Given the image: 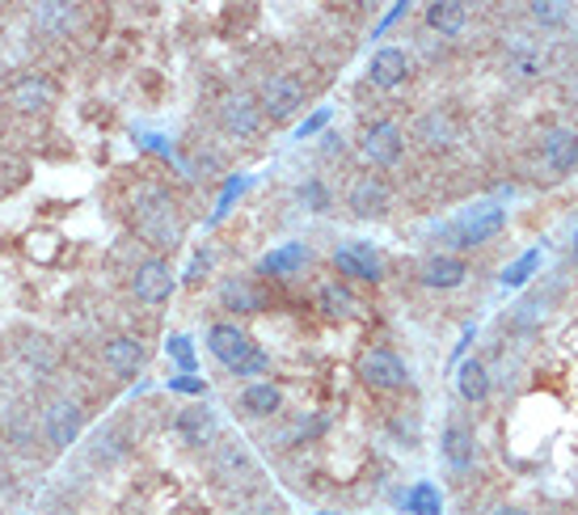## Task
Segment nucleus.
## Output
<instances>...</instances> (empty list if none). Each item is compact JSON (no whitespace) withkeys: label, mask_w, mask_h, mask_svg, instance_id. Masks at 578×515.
Segmentation results:
<instances>
[{"label":"nucleus","mask_w":578,"mask_h":515,"mask_svg":"<svg viewBox=\"0 0 578 515\" xmlns=\"http://www.w3.org/2000/svg\"><path fill=\"white\" fill-rule=\"evenodd\" d=\"M258 106L267 123H292L305 106H309V85L296 77V73H270L262 85H258Z\"/></svg>","instance_id":"nucleus-6"},{"label":"nucleus","mask_w":578,"mask_h":515,"mask_svg":"<svg viewBox=\"0 0 578 515\" xmlns=\"http://www.w3.org/2000/svg\"><path fill=\"white\" fill-rule=\"evenodd\" d=\"M537 267H540V249H528L519 262H511V267L502 271V287H524L528 279L537 275Z\"/></svg>","instance_id":"nucleus-33"},{"label":"nucleus","mask_w":578,"mask_h":515,"mask_svg":"<svg viewBox=\"0 0 578 515\" xmlns=\"http://www.w3.org/2000/svg\"><path fill=\"white\" fill-rule=\"evenodd\" d=\"M312 262V249L305 245V241H283V245H274V249H267L262 258H258V279H274V283H283V279H296L305 275Z\"/></svg>","instance_id":"nucleus-19"},{"label":"nucleus","mask_w":578,"mask_h":515,"mask_svg":"<svg viewBox=\"0 0 578 515\" xmlns=\"http://www.w3.org/2000/svg\"><path fill=\"white\" fill-rule=\"evenodd\" d=\"M174 436L182 439L187 448H216V439H220V414L207 401H187L174 414Z\"/></svg>","instance_id":"nucleus-16"},{"label":"nucleus","mask_w":578,"mask_h":515,"mask_svg":"<svg viewBox=\"0 0 578 515\" xmlns=\"http://www.w3.org/2000/svg\"><path fill=\"white\" fill-rule=\"evenodd\" d=\"M419 279H423V287H431V292H457L464 279H468V262H464L461 254L435 249V254H426L423 262H419Z\"/></svg>","instance_id":"nucleus-22"},{"label":"nucleus","mask_w":578,"mask_h":515,"mask_svg":"<svg viewBox=\"0 0 578 515\" xmlns=\"http://www.w3.org/2000/svg\"><path fill=\"white\" fill-rule=\"evenodd\" d=\"M283 405H287V397H283V389H279L274 381H249L241 394L232 397V410H236L241 419H249V423H270V419H279Z\"/></svg>","instance_id":"nucleus-18"},{"label":"nucleus","mask_w":578,"mask_h":515,"mask_svg":"<svg viewBox=\"0 0 578 515\" xmlns=\"http://www.w3.org/2000/svg\"><path fill=\"white\" fill-rule=\"evenodd\" d=\"M207 351L229 372L232 381H267L270 356L249 338L245 325L236 321H211L207 325Z\"/></svg>","instance_id":"nucleus-2"},{"label":"nucleus","mask_w":578,"mask_h":515,"mask_svg":"<svg viewBox=\"0 0 578 515\" xmlns=\"http://www.w3.org/2000/svg\"><path fill=\"white\" fill-rule=\"evenodd\" d=\"M502 229H506V207L494 203V198H481V203H473V207H464L457 211L448 224H439V249L444 254H468V249H481V245H490V241L499 237Z\"/></svg>","instance_id":"nucleus-3"},{"label":"nucleus","mask_w":578,"mask_h":515,"mask_svg":"<svg viewBox=\"0 0 578 515\" xmlns=\"http://www.w3.org/2000/svg\"><path fill=\"white\" fill-rule=\"evenodd\" d=\"M149 343L136 338V334H111L106 343H98V363L115 376V381H136L144 368H149Z\"/></svg>","instance_id":"nucleus-12"},{"label":"nucleus","mask_w":578,"mask_h":515,"mask_svg":"<svg viewBox=\"0 0 578 515\" xmlns=\"http://www.w3.org/2000/svg\"><path fill=\"white\" fill-rule=\"evenodd\" d=\"M439 461L448 465V474L464 477L473 465H477V432L473 423L464 419H448L444 432H439Z\"/></svg>","instance_id":"nucleus-15"},{"label":"nucleus","mask_w":578,"mask_h":515,"mask_svg":"<svg viewBox=\"0 0 578 515\" xmlns=\"http://www.w3.org/2000/svg\"><path fill=\"white\" fill-rule=\"evenodd\" d=\"M355 372H359L363 389H372V394H401L410 385V363L397 351H388V347H368L359 356Z\"/></svg>","instance_id":"nucleus-9"},{"label":"nucleus","mask_w":578,"mask_h":515,"mask_svg":"<svg viewBox=\"0 0 578 515\" xmlns=\"http://www.w3.org/2000/svg\"><path fill=\"white\" fill-rule=\"evenodd\" d=\"M127 216H131V233H136V241L149 245V254L169 258L182 245V237H187V216H182L178 198L169 195L165 186H156V182L136 186Z\"/></svg>","instance_id":"nucleus-1"},{"label":"nucleus","mask_w":578,"mask_h":515,"mask_svg":"<svg viewBox=\"0 0 578 515\" xmlns=\"http://www.w3.org/2000/svg\"><path fill=\"white\" fill-rule=\"evenodd\" d=\"M207 271H211V258H207V254H194L191 271H187V287H194L198 279H207Z\"/></svg>","instance_id":"nucleus-40"},{"label":"nucleus","mask_w":578,"mask_h":515,"mask_svg":"<svg viewBox=\"0 0 578 515\" xmlns=\"http://www.w3.org/2000/svg\"><path fill=\"white\" fill-rule=\"evenodd\" d=\"M490 515H532V507H524V503H499Z\"/></svg>","instance_id":"nucleus-41"},{"label":"nucleus","mask_w":578,"mask_h":515,"mask_svg":"<svg viewBox=\"0 0 578 515\" xmlns=\"http://www.w3.org/2000/svg\"><path fill=\"white\" fill-rule=\"evenodd\" d=\"M169 356L182 363V372H194V356H191V338L187 334H174L169 338Z\"/></svg>","instance_id":"nucleus-37"},{"label":"nucleus","mask_w":578,"mask_h":515,"mask_svg":"<svg viewBox=\"0 0 578 515\" xmlns=\"http://www.w3.org/2000/svg\"><path fill=\"white\" fill-rule=\"evenodd\" d=\"M85 423H89V414H85V405H80L77 397H51L47 405H42V439L55 448V452H68L80 436H85Z\"/></svg>","instance_id":"nucleus-7"},{"label":"nucleus","mask_w":578,"mask_h":515,"mask_svg":"<svg viewBox=\"0 0 578 515\" xmlns=\"http://www.w3.org/2000/svg\"><path fill=\"white\" fill-rule=\"evenodd\" d=\"M216 123H220V131H224L229 140H236V144L262 140L270 127L254 93H229V98L220 102V111H216Z\"/></svg>","instance_id":"nucleus-8"},{"label":"nucleus","mask_w":578,"mask_h":515,"mask_svg":"<svg viewBox=\"0 0 578 515\" xmlns=\"http://www.w3.org/2000/svg\"><path fill=\"white\" fill-rule=\"evenodd\" d=\"M22 356H26V363H35V372H39V376H47V372L55 368V356L47 351V343H42V338L26 343V347H22Z\"/></svg>","instance_id":"nucleus-35"},{"label":"nucleus","mask_w":578,"mask_h":515,"mask_svg":"<svg viewBox=\"0 0 578 515\" xmlns=\"http://www.w3.org/2000/svg\"><path fill=\"white\" fill-rule=\"evenodd\" d=\"M174 287H178L174 267H169V258H160V254H144V258L131 267V296H136L144 309L169 305Z\"/></svg>","instance_id":"nucleus-11"},{"label":"nucleus","mask_w":578,"mask_h":515,"mask_svg":"<svg viewBox=\"0 0 578 515\" xmlns=\"http://www.w3.org/2000/svg\"><path fill=\"white\" fill-rule=\"evenodd\" d=\"M26 249H30V258H42V262H47V258L60 249V237H55V233H30Z\"/></svg>","instance_id":"nucleus-36"},{"label":"nucleus","mask_w":578,"mask_h":515,"mask_svg":"<svg viewBox=\"0 0 578 515\" xmlns=\"http://www.w3.org/2000/svg\"><path fill=\"white\" fill-rule=\"evenodd\" d=\"M325 127H330V111H317V115H309V119L296 127V140H309V136L325 131Z\"/></svg>","instance_id":"nucleus-39"},{"label":"nucleus","mask_w":578,"mask_h":515,"mask_svg":"<svg viewBox=\"0 0 578 515\" xmlns=\"http://www.w3.org/2000/svg\"><path fill=\"white\" fill-rule=\"evenodd\" d=\"M528 17H532L537 26H544V30H562V26L570 22V9H566L562 0H532V4H528Z\"/></svg>","instance_id":"nucleus-31"},{"label":"nucleus","mask_w":578,"mask_h":515,"mask_svg":"<svg viewBox=\"0 0 578 515\" xmlns=\"http://www.w3.org/2000/svg\"><path fill=\"white\" fill-rule=\"evenodd\" d=\"M216 300H220V309H229L236 318H249V313H262L270 305L267 287H262V279L254 275H229L220 279V287H216Z\"/></svg>","instance_id":"nucleus-17"},{"label":"nucleus","mask_w":578,"mask_h":515,"mask_svg":"<svg viewBox=\"0 0 578 515\" xmlns=\"http://www.w3.org/2000/svg\"><path fill=\"white\" fill-rule=\"evenodd\" d=\"M490 368L481 363V359H461V368H457V397H461L464 405H481L486 397H490Z\"/></svg>","instance_id":"nucleus-26"},{"label":"nucleus","mask_w":578,"mask_h":515,"mask_svg":"<svg viewBox=\"0 0 578 515\" xmlns=\"http://www.w3.org/2000/svg\"><path fill=\"white\" fill-rule=\"evenodd\" d=\"M169 394H191L194 401H203V397H207V385H203L198 376H178V381H169Z\"/></svg>","instance_id":"nucleus-38"},{"label":"nucleus","mask_w":578,"mask_h":515,"mask_svg":"<svg viewBox=\"0 0 578 515\" xmlns=\"http://www.w3.org/2000/svg\"><path fill=\"white\" fill-rule=\"evenodd\" d=\"M312 305H317V313L330 321H350L359 313V300H355V292H350L343 279H321L317 283V292H312Z\"/></svg>","instance_id":"nucleus-24"},{"label":"nucleus","mask_w":578,"mask_h":515,"mask_svg":"<svg viewBox=\"0 0 578 515\" xmlns=\"http://www.w3.org/2000/svg\"><path fill=\"white\" fill-rule=\"evenodd\" d=\"M414 73V60H410V51H401V47H381V51H372V60H368V85L372 89H401L406 80Z\"/></svg>","instance_id":"nucleus-20"},{"label":"nucleus","mask_w":578,"mask_h":515,"mask_svg":"<svg viewBox=\"0 0 578 515\" xmlns=\"http://www.w3.org/2000/svg\"><path fill=\"white\" fill-rule=\"evenodd\" d=\"M406 512L439 515L444 512V499H439V490H435L431 481H419V486H410V494H406Z\"/></svg>","instance_id":"nucleus-32"},{"label":"nucleus","mask_w":578,"mask_h":515,"mask_svg":"<svg viewBox=\"0 0 578 515\" xmlns=\"http://www.w3.org/2000/svg\"><path fill=\"white\" fill-rule=\"evenodd\" d=\"M55 80L47 77V73H17V77L4 80V89H0V106L4 111H13V115H22V119H42V115H51L55 111Z\"/></svg>","instance_id":"nucleus-5"},{"label":"nucleus","mask_w":578,"mask_h":515,"mask_svg":"<svg viewBox=\"0 0 578 515\" xmlns=\"http://www.w3.org/2000/svg\"><path fill=\"white\" fill-rule=\"evenodd\" d=\"M414 136L423 140L426 149H439V153H444V149L457 144V123L448 119L444 111H426L423 119L414 123Z\"/></svg>","instance_id":"nucleus-27"},{"label":"nucleus","mask_w":578,"mask_h":515,"mask_svg":"<svg viewBox=\"0 0 578 515\" xmlns=\"http://www.w3.org/2000/svg\"><path fill=\"white\" fill-rule=\"evenodd\" d=\"M22 186H26V169L0 157V198H9L13 191H22Z\"/></svg>","instance_id":"nucleus-34"},{"label":"nucleus","mask_w":578,"mask_h":515,"mask_svg":"<svg viewBox=\"0 0 578 515\" xmlns=\"http://www.w3.org/2000/svg\"><path fill=\"white\" fill-rule=\"evenodd\" d=\"M566 254H570V262H578V224H575V237H570V245H566Z\"/></svg>","instance_id":"nucleus-42"},{"label":"nucleus","mask_w":578,"mask_h":515,"mask_svg":"<svg viewBox=\"0 0 578 515\" xmlns=\"http://www.w3.org/2000/svg\"><path fill=\"white\" fill-rule=\"evenodd\" d=\"M236 515H292L287 512V503H283V494H274V490H254V494H245V499H236Z\"/></svg>","instance_id":"nucleus-29"},{"label":"nucleus","mask_w":578,"mask_h":515,"mask_svg":"<svg viewBox=\"0 0 578 515\" xmlns=\"http://www.w3.org/2000/svg\"><path fill=\"white\" fill-rule=\"evenodd\" d=\"M30 22L39 26L47 39H73V35H77L80 9L77 4H64V0H51V4H39V9L30 13Z\"/></svg>","instance_id":"nucleus-25"},{"label":"nucleus","mask_w":578,"mask_h":515,"mask_svg":"<svg viewBox=\"0 0 578 515\" xmlns=\"http://www.w3.org/2000/svg\"><path fill=\"white\" fill-rule=\"evenodd\" d=\"M347 211L355 220H385L393 211V186L381 173H359L347 186Z\"/></svg>","instance_id":"nucleus-14"},{"label":"nucleus","mask_w":578,"mask_h":515,"mask_svg":"<svg viewBox=\"0 0 578 515\" xmlns=\"http://www.w3.org/2000/svg\"><path fill=\"white\" fill-rule=\"evenodd\" d=\"M506 68L524 80L544 77V51H540V47H515V51L506 55Z\"/></svg>","instance_id":"nucleus-30"},{"label":"nucleus","mask_w":578,"mask_h":515,"mask_svg":"<svg viewBox=\"0 0 578 515\" xmlns=\"http://www.w3.org/2000/svg\"><path fill=\"white\" fill-rule=\"evenodd\" d=\"M330 267L343 283H385V258L372 241H343L330 254Z\"/></svg>","instance_id":"nucleus-10"},{"label":"nucleus","mask_w":578,"mask_h":515,"mask_svg":"<svg viewBox=\"0 0 578 515\" xmlns=\"http://www.w3.org/2000/svg\"><path fill=\"white\" fill-rule=\"evenodd\" d=\"M359 153L372 160L376 169H397L406 160V127L397 119H376L363 127Z\"/></svg>","instance_id":"nucleus-13"},{"label":"nucleus","mask_w":578,"mask_h":515,"mask_svg":"<svg viewBox=\"0 0 578 515\" xmlns=\"http://www.w3.org/2000/svg\"><path fill=\"white\" fill-rule=\"evenodd\" d=\"M296 203H300L305 211H312V216H325V211L334 207V186H330L321 173H309V178L296 186Z\"/></svg>","instance_id":"nucleus-28"},{"label":"nucleus","mask_w":578,"mask_h":515,"mask_svg":"<svg viewBox=\"0 0 578 515\" xmlns=\"http://www.w3.org/2000/svg\"><path fill=\"white\" fill-rule=\"evenodd\" d=\"M540 165L553 178H566L578 169V131L575 127H549L540 140Z\"/></svg>","instance_id":"nucleus-21"},{"label":"nucleus","mask_w":578,"mask_h":515,"mask_svg":"<svg viewBox=\"0 0 578 515\" xmlns=\"http://www.w3.org/2000/svg\"><path fill=\"white\" fill-rule=\"evenodd\" d=\"M211 481L220 490L236 494V499L262 490V469H258V461H254L245 439H216V448H211Z\"/></svg>","instance_id":"nucleus-4"},{"label":"nucleus","mask_w":578,"mask_h":515,"mask_svg":"<svg viewBox=\"0 0 578 515\" xmlns=\"http://www.w3.org/2000/svg\"><path fill=\"white\" fill-rule=\"evenodd\" d=\"M423 22L431 35H439V39H461V35H468V4H461V0H431L423 9Z\"/></svg>","instance_id":"nucleus-23"}]
</instances>
